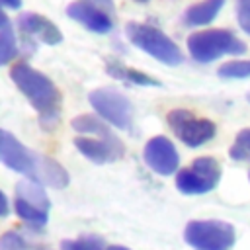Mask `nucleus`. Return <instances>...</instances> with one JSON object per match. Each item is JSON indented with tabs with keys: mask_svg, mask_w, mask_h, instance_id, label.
I'll return each instance as SVG.
<instances>
[{
	"mask_svg": "<svg viewBox=\"0 0 250 250\" xmlns=\"http://www.w3.org/2000/svg\"><path fill=\"white\" fill-rule=\"evenodd\" d=\"M246 100H248V102H250V94H248V96H246Z\"/></svg>",
	"mask_w": 250,
	"mask_h": 250,
	"instance_id": "nucleus-32",
	"label": "nucleus"
},
{
	"mask_svg": "<svg viewBox=\"0 0 250 250\" xmlns=\"http://www.w3.org/2000/svg\"><path fill=\"white\" fill-rule=\"evenodd\" d=\"M37 156L39 154L29 152L16 137H12L10 133H6L4 141H2V146H0V160L10 170H16V172L27 176L29 180H33L35 166H37Z\"/></svg>",
	"mask_w": 250,
	"mask_h": 250,
	"instance_id": "nucleus-9",
	"label": "nucleus"
},
{
	"mask_svg": "<svg viewBox=\"0 0 250 250\" xmlns=\"http://www.w3.org/2000/svg\"><path fill=\"white\" fill-rule=\"evenodd\" d=\"M33 182L61 189V188H66L68 186V174H66V170L57 160L39 154L37 156V166H35Z\"/></svg>",
	"mask_w": 250,
	"mask_h": 250,
	"instance_id": "nucleus-13",
	"label": "nucleus"
},
{
	"mask_svg": "<svg viewBox=\"0 0 250 250\" xmlns=\"http://www.w3.org/2000/svg\"><path fill=\"white\" fill-rule=\"evenodd\" d=\"M74 146L94 164H107L123 156V145L119 139L105 141V139H96V137H76Z\"/></svg>",
	"mask_w": 250,
	"mask_h": 250,
	"instance_id": "nucleus-11",
	"label": "nucleus"
},
{
	"mask_svg": "<svg viewBox=\"0 0 250 250\" xmlns=\"http://www.w3.org/2000/svg\"><path fill=\"white\" fill-rule=\"evenodd\" d=\"M6 27H10V20H8V16L4 14V8L0 6V29H6Z\"/></svg>",
	"mask_w": 250,
	"mask_h": 250,
	"instance_id": "nucleus-27",
	"label": "nucleus"
},
{
	"mask_svg": "<svg viewBox=\"0 0 250 250\" xmlns=\"http://www.w3.org/2000/svg\"><path fill=\"white\" fill-rule=\"evenodd\" d=\"M107 72L113 74L115 78L127 80V82H131V84H135V86H160V82L154 80V78H150L148 74H145V72H141V70H135V68H127V66L119 64L117 61H111V62L107 64Z\"/></svg>",
	"mask_w": 250,
	"mask_h": 250,
	"instance_id": "nucleus-17",
	"label": "nucleus"
},
{
	"mask_svg": "<svg viewBox=\"0 0 250 250\" xmlns=\"http://www.w3.org/2000/svg\"><path fill=\"white\" fill-rule=\"evenodd\" d=\"M184 238L195 250H230L234 244V229L230 223L217 219L191 221L184 230Z\"/></svg>",
	"mask_w": 250,
	"mask_h": 250,
	"instance_id": "nucleus-4",
	"label": "nucleus"
},
{
	"mask_svg": "<svg viewBox=\"0 0 250 250\" xmlns=\"http://www.w3.org/2000/svg\"><path fill=\"white\" fill-rule=\"evenodd\" d=\"M230 158L240 160V162L242 160H250V127L242 129L236 135V139H234V143L230 146Z\"/></svg>",
	"mask_w": 250,
	"mask_h": 250,
	"instance_id": "nucleus-20",
	"label": "nucleus"
},
{
	"mask_svg": "<svg viewBox=\"0 0 250 250\" xmlns=\"http://www.w3.org/2000/svg\"><path fill=\"white\" fill-rule=\"evenodd\" d=\"M16 55H18V41L14 31L10 27L0 29V66L12 62Z\"/></svg>",
	"mask_w": 250,
	"mask_h": 250,
	"instance_id": "nucleus-19",
	"label": "nucleus"
},
{
	"mask_svg": "<svg viewBox=\"0 0 250 250\" xmlns=\"http://www.w3.org/2000/svg\"><path fill=\"white\" fill-rule=\"evenodd\" d=\"M236 16L238 23L250 21V0H236Z\"/></svg>",
	"mask_w": 250,
	"mask_h": 250,
	"instance_id": "nucleus-24",
	"label": "nucleus"
},
{
	"mask_svg": "<svg viewBox=\"0 0 250 250\" xmlns=\"http://www.w3.org/2000/svg\"><path fill=\"white\" fill-rule=\"evenodd\" d=\"M221 180V166L211 156H199L189 168H184L176 176V188L186 195H201L211 191Z\"/></svg>",
	"mask_w": 250,
	"mask_h": 250,
	"instance_id": "nucleus-5",
	"label": "nucleus"
},
{
	"mask_svg": "<svg viewBox=\"0 0 250 250\" xmlns=\"http://www.w3.org/2000/svg\"><path fill=\"white\" fill-rule=\"evenodd\" d=\"M240 27H242V29H244V31L250 35V21H244V23H240Z\"/></svg>",
	"mask_w": 250,
	"mask_h": 250,
	"instance_id": "nucleus-29",
	"label": "nucleus"
},
{
	"mask_svg": "<svg viewBox=\"0 0 250 250\" xmlns=\"http://www.w3.org/2000/svg\"><path fill=\"white\" fill-rule=\"evenodd\" d=\"M88 2H92L100 8H104V10H111V0H88Z\"/></svg>",
	"mask_w": 250,
	"mask_h": 250,
	"instance_id": "nucleus-28",
	"label": "nucleus"
},
{
	"mask_svg": "<svg viewBox=\"0 0 250 250\" xmlns=\"http://www.w3.org/2000/svg\"><path fill=\"white\" fill-rule=\"evenodd\" d=\"M14 209H16V213H18V217H20L21 221H25L27 225H31V227H35V229L45 227V223H47V219H49V211H43V209H39V207L27 203V201H23V199H20V197L14 199Z\"/></svg>",
	"mask_w": 250,
	"mask_h": 250,
	"instance_id": "nucleus-18",
	"label": "nucleus"
},
{
	"mask_svg": "<svg viewBox=\"0 0 250 250\" xmlns=\"http://www.w3.org/2000/svg\"><path fill=\"white\" fill-rule=\"evenodd\" d=\"M2 8H10V10H20L21 8V0H0Z\"/></svg>",
	"mask_w": 250,
	"mask_h": 250,
	"instance_id": "nucleus-26",
	"label": "nucleus"
},
{
	"mask_svg": "<svg viewBox=\"0 0 250 250\" xmlns=\"http://www.w3.org/2000/svg\"><path fill=\"white\" fill-rule=\"evenodd\" d=\"M223 78H250V61H229L219 68Z\"/></svg>",
	"mask_w": 250,
	"mask_h": 250,
	"instance_id": "nucleus-21",
	"label": "nucleus"
},
{
	"mask_svg": "<svg viewBox=\"0 0 250 250\" xmlns=\"http://www.w3.org/2000/svg\"><path fill=\"white\" fill-rule=\"evenodd\" d=\"M127 37L135 47L143 49L145 53H148L150 57H154L164 64L174 66L184 61L180 47L158 27H152L146 23H129Z\"/></svg>",
	"mask_w": 250,
	"mask_h": 250,
	"instance_id": "nucleus-3",
	"label": "nucleus"
},
{
	"mask_svg": "<svg viewBox=\"0 0 250 250\" xmlns=\"http://www.w3.org/2000/svg\"><path fill=\"white\" fill-rule=\"evenodd\" d=\"M248 178H250V172H248Z\"/></svg>",
	"mask_w": 250,
	"mask_h": 250,
	"instance_id": "nucleus-34",
	"label": "nucleus"
},
{
	"mask_svg": "<svg viewBox=\"0 0 250 250\" xmlns=\"http://www.w3.org/2000/svg\"><path fill=\"white\" fill-rule=\"evenodd\" d=\"M18 27L27 37H37L39 41H43L47 45H59L62 41L61 29L51 20H47L39 14H31V12L21 14L18 18Z\"/></svg>",
	"mask_w": 250,
	"mask_h": 250,
	"instance_id": "nucleus-12",
	"label": "nucleus"
},
{
	"mask_svg": "<svg viewBox=\"0 0 250 250\" xmlns=\"http://www.w3.org/2000/svg\"><path fill=\"white\" fill-rule=\"evenodd\" d=\"M72 129L76 133L94 135L96 139H105V141H115L117 139L109 131V127L105 125V121L102 117H94V115H80V117L72 119Z\"/></svg>",
	"mask_w": 250,
	"mask_h": 250,
	"instance_id": "nucleus-15",
	"label": "nucleus"
},
{
	"mask_svg": "<svg viewBox=\"0 0 250 250\" xmlns=\"http://www.w3.org/2000/svg\"><path fill=\"white\" fill-rule=\"evenodd\" d=\"M137 2H146V0H137Z\"/></svg>",
	"mask_w": 250,
	"mask_h": 250,
	"instance_id": "nucleus-33",
	"label": "nucleus"
},
{
	"mask_svg": "<svg viewBox=\"0 0 250 250\" xmlns=\"http://www.w3.org/2000/svg\"><path fill=\"white\" fill-rule=\"evenodd\" d=\"M68 18H72L74 21L82 23L86 29L94 31V33H107L113 27V20L109 18L107 10L88 2V0H80V2H72L66 8Z\"/></svg>",
	"mask_w": 250,
	"mask_h": 250,
	"instance_id": "nucleus-10",
	"label": "nucleus"
},
{
	"mask_svg": "<svg viewBox=\"0 0 250 250\" xmlns=\"http://www.w3.org/2000/svg\"><path fill=\"white\" fill-rule=\"evenodd\" d=\"M168 125L174 131V135L189 148H197L209 143L217 133V127L213 121L195 117L188 109H172L168 113Z\"/></svg>",
	"mask_w": 250,
	"mask_h": 250,
	"instance_id": "nucleus-7",
	"label": "nucleus"
},
{
	"mask_svg": "<svg viewBox=\"0 0 250 250\" xmlns=\"http://www.w3.org/2000/svg\"><path fill=\"white\" fill-rule=\"evenodd\" d=\"M62 250H107L98 236H82L76 240H64Z\"/></svg>",
	"mask_w": 250,
	"mask_h": 250,
	"instance_id": "nucleus-22",
	"label": "nucleus"
},
{
	"mask_svg": "<svg viewBox=\"0 0 250 250\" xmlns=\"http://www.w3.org/2000/svg\"><path fill=\"white\" fill-rule=\"evenodd\" d=\"M223 6H225V0H201L191 8H188V12L184 14V23L188 27L207 25L219 16Z\"/></svg>",
	"mask_w": 250,
	"mask_h": 250,
	"instance_id": "nucleus-14",
	"label": "nucleus"
},
{
	"mask_svg": "<svg viewBox=\"0 0 250 250\" xmlns=\"http://www.w3.org/2000/svg\"><path fill=\"white\" fill-rule=\"evenodd\" d=\"M16 197L43 209V211H49L51 203H49V197L45 195V191L41 189V186L33 180H21L16 184Z\"/></svg>",
	"mask_w": 250,
	"mask_h": 250,
	"instance_id": "nucleus-16",
	"label": "nucleus"
},
{
	"mask_svg": "<svg viewBox=\"0 0 250 250\" xmlns=\"http://www.w3.org/2000/svg\"><path fill=\"white\" fill-rule=\"evenodd\" d=\"M188 51L197 62H213L225 55L246 53V45L229 29H205L188 37Z\"/></svg>",
	"mask_w": 250,
	"mask_h": 250,
	"instance_id": "nucleus-2",
	"label": "nucleus"
},
{
	"mask_svg": "<svg viewBox=\"0 0 250 250\" xmlns=\"http://www.w3.org/2000/svg\"><path fill=\"white\" fill-rule=\"evenodd\" d=\"M4 137H6V131H2V129H0V146H2V141H4Z\"/></svg>",
	"mask_w": 250,
	"mask_h": 250,
	"instance_id": "nucleus-31",
	"label": "nucleus"
},
{
	"mask_svg": "<svg viewBox=\"0 0 250 250\" xmlns=\"http://www.w3.org/2000/svg\"><path fill=\"white\" fill-rule=\"evenodd\" d=\"M107 250H129V248H125V246H109Z\"/></svg>",
	"mask_w": 250,
	"mask_h": 250,
	"instance_id": "nucleus-30",
	"label": "nucleus"
},
{
	"mask_svg": "<svg viewBox=\"0 0 250 250\" xmlns=\"http://www.w3.org/2000/svg\"><path fill=\"white\" fill-rule=\"evenodd\" d=\"M10 78L14 80L18 90L29 100V104L37 109V113L41 115V123L47 129H51L59 121L61 102H62L57 86L45 74H41L39 70H35L25 62L12 66Z\"/></svg>",
	"mask_w": 250,
	"mask_h": 250,
	"instance_id": "nucleus-1",
	"label": "nucleus"
},
{
	"mask_svg": "<svg viewBox=\"0 0 250 250\" xmlns=\"http://www.w3.org/2000/svg\"><path fill=\"white\" fill-rule=\"evenodd\" d=\"M143 156H145L146 166L160 176H170L180 166V154L174 143L166 137H152L145 145Z\"/></svg>",
	"mask_w": 250,
	"mask_h": 250,
	"instance_id": "nucleus-8",
	"label": "nucleus"
},
{
	"mask_svg": "<svg viewBox=\"0 0 250 250\" xmlns=\"http://www.w3.org/2000/svg\"><path fill=\"white\" fill-rule=\"evenodd\" d=\"M88 100H90L94 111L105 123H111L117 129H131L133 107L121 92L111 90V88H98V90L90 92Z\"/></svg>",
	"mask_w": 250,
	"mask_h": 250,
	"instance_id": "nucleus-6",
	"label": "nucleus"
},
{
	"mask_svg": "<svg viewBox=\"0 0 250 250\" xmlns=\"http://www.w3.org/2000/svg\"><path fill=\"white\" fill-rule=\"evenodd\" d=\"M0 250H27V242L20 232L8 230L0 236Z\"/></svg>",
	"mask_w": 250,
	"mask_h": 250,
	"instance_id": "nucleus-23",
	"label": "nucleus"
},
{
	"mask_svg": "<svg viewBox=\"0 0 250 250\" xmlns=\"http://www.w3.org/2000/svg\"><path fill=\"white\" fill-rule=\"evenodd\" d=\"M10 213V203L4 195V191H0V217H6Z\"/></svg>",
	"mask_w": 250,
	"mask_h": 250,
	"instance_id": "nucleus-25",
	"label": "nucleus"
}]
</instances>
